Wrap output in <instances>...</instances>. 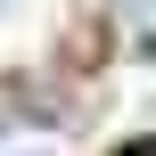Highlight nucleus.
<instances>
[{"instance_id": "2", "label": "nucleus", "mask_w": 156, "mask_h": 156, "mask_svg": "<svg viewBox=\"0 0 156 156\" xmlns=\"http://www.w3.org/2000/svg\"><path fill=\"white\" fill-rule=\"evenodd\" d=\"M8 123H16V115H8V107H0V132H8Z\"/></svg>"}, {"instance_id": "1", "label": "nucleus", "mask_w": 156, "mask_h": 156, "mask_svg": "<svg viewBox=\"0 0 156 156\" xmlns=\"http://www.w3.org/2000/svg\"><path fill=\"white\" fill-rule=\"evenodd\" d=\"M123 156H156V140H140V148H123Z\"/></svg>"}]
</instances>
